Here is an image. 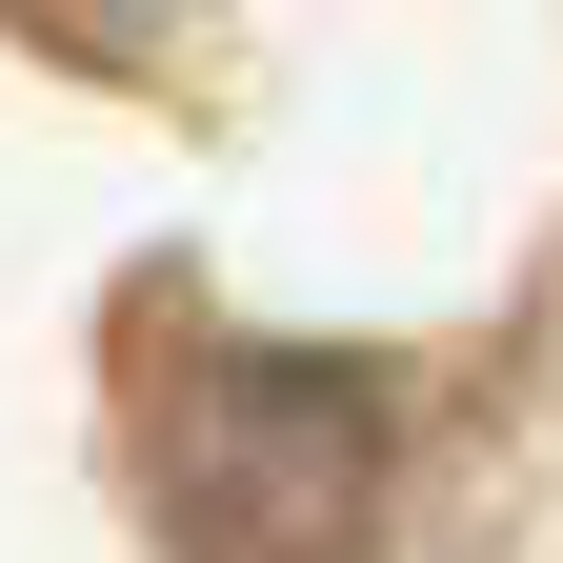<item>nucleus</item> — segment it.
<instances>
[{"instance_id":"nucleus-1","label":"nucleus","mask_w":563,"mask_h":563,"mask_svg":"<svg viewBox=\"0 0 563 563\" xmlns=\"http://www.w3.org/2000/svg\"><path fill=\"white\" fill-rule=\"evenodd\" d=\"M383 504V383L302 342H201L162 383V523L181 543H342Z\"/></svg>"}]
</instances>
